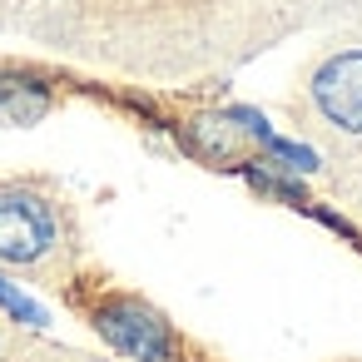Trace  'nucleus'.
<instances>
[{"label":"nucleus","mask_w":362,"mask_h":362,"mask_svg":"<svg viewBox=\"0 0 362 362\" xmlns=\"http://www.w3.org/2000/svg\"><path fill=\"white\" fill-rule=\"evenodd\" d=\"M100 327H105V337H110L119 352H129V357H139V362H164V357H169V332H164V322L149 317V313L134 308V303L105 308V313H100Z\"/></svg>","instance_id":"7ed1b4c3"},{"label":"nucleus","mask_w":362,"mask_h":362,"mask_svg":"<svg viewBox=\"0 0 362 362\" xmlns=\"http://www.w3.org/2000/svg\"><path fill=\"white\" fill-rule=\"evenodd\" d=\"M0 303H11V308H16V313H21V317H25V322H40V313H35V308H30V303H25V298H21V293H11V288H6V283H0Z\"/></svg>","instance_id":"20e7f679"},{"label":"nucleus","mask_w":362,"mask_h":362,"mask_svg":"<svg viewBox=\"0 0 362 362\" xmlns=\"http://www.w3.org/2000/svg\"><path fill=\"white\" fill-rule=\"evenodd\" d=\"M313 100L337 129L362 134V50L332 55L313 80Z\"/></svg>","instance_id":"f03ea898"},{"label":"nucleus","mask_w":362,"mask_h":362,"mask_svg":"<svg viewBox=\"0 0 362 362\" xmlns=\"http://www.w3.org/2000/svg\"><path fill=\"white\" fill-rule=\"evenodd\" d=\"M55 243V218L35 194H0V258L35 263Z\"/></svg>","instance_id":"f257e3e1"}]
</instances>
